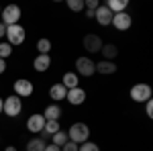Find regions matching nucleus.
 <instances>
[{"instance_id": "obj_1", "label": "nucleus", "mask_w": 153, "mask_h": 151, "mask_svg": "<svg viewBox=\"0 0 153 151\" xmlns=\"http://www.w3.org/2000/svg\"><path fill=\"white\" fill-rule=\"evenodd\" d=\"M65 133H68V139L76 145H82L86 141H90V127L86 123H74Z\"/></svg>"}, {"instance_id": "obj_2", "label": "nucleus", "mask_w": 153, "mask_h": 151, "mask_svg": "<svg viewBox=\"0 0 153 151\" xmlns=\"http://www.w3.org/2000/svg\"><path fill=\"white\" fill-rule=\"evenodd\" d=\"M6 43L8 45H23L25 39H27V29H25L23 25H10V27H6Z\"/></svg>"}, {"instance_id": "obj_3", "label": "nucleus", "mask_w": 153, "mask_h": 151, "mask_svg": "<svg viewBox=\"0 0 153 151\" xmlns=\"http://www.w3.org/2000/svg\"><path fill=\"white\" fill-rule=\"evenodd\" d=\"M21 16H23L21 8H19L16 4H8V6H4V8H2V12H0V23L4 25V27H10V25H19Z\"/></svg>"}, {"instance_id": "obj_4", "label": "nucleus", "mask_w": 153, "mask_h": 151, "mask_svg": "<svg viewBox=\"0 0 153 151\" xmlns=\"http://www.w3.org/2000/svg\"><path fill=\"white\" fill-rule=\"evenodd\" d=\"M21 110H23V100H21L19 96L10 94V96L4 98V102H2V115L14 118V116L21 115Z\"/></svg>"}, {"instance_id": "obj_5", "label": "nucleus", "mask_w": 153, "mask_h": 151, "mask_svg": "<svg viewBox=\"0 0 153 151\" xmlns=\"http://www.w3.org/2000/svg\"><path fill=\"white\" fill-rule=\"evenodd\" d=\"M131 100L137 104H145L147 100H151V86L149 84H135L131 88Z\"/></svg>"}, {"instance_id": "obj_6", "label": "nucleus", "mask_w": 153, "mask_h": 151, "mask_svg": "<svg viewBox=\"0 0 153 151\" xmlns=\"http://www.w3.org/2000/svg\"><path fill=\"white\" fill-rule=\"evenodd\" d=\"M76 74L78 76H84V78H90L96 74V61H92V57H82L76 59Z\"/></svg>"}, {"instance_id": "obj_7", "label": "nucleus", "mask_w": 153, "mask_h": 151, "mask_svg": "<svg viewBox=\"0 0 153 151\" xmlns=\"http://www.w3.org/2000/svg\"><path fill=\"white\" fill-rule=\"evenodd\" d=\"M12 90H14V96H19V98L23 100V98L33 96V92H35V86H33V82L27 80V78H19V80L12 84Z\"/></svg>"}, {"instance_id": "obj_8", "label": "nucleus", "mask_w": 153, "mask_h": 151, "mask_svg": "<svg viewBox=\"0 0 153 151\" xmlns=\"http://www.w3.org/2000/svg\"><path fill=\"white\" fill-rule=\"evenodd\" d=\"M110 25L117 29V31H129L131 25H133V16H131L129 12H117V14H112V21Z\"/></svg>"}, {"instance_id": "obj_9", "label": "nucleus", "mask_w": 153, "mask_h": 151, "mask_svg": "<svg viewBox=\"0 0 153 151\" xmlns=\"http://www.w3.org/2000/svg\"><path fill=\"white\" fill-rule=\"evenodd\" d=\"M102 39L94 33H90V35L84 37V49L88 51V53H100V49H102Z\"/></svg>"}, {"instance_id": "obj_10", "label": "nucleus", "mask_w": 153, "mask_h": 151, "mask_svg": "<svg viewBox=\"0 0 153 151\" xmlns=\"http://www.w3.org/2000/svg\"><path fill=\"white\" fill-rule=\"evenodd\" d=\"M43 127H45V118H43V115H31L29 118H27V131L29 133H33V135H39L41 131H43Z\"/></svg>"}, {"instance_id": "obj_11", "label": "nucleus", "mask_w": 153, "mask_h": 151, "mask_svg": "<svg viewBox=\"0 0 153 151\" xmlns=\"http://www.w3.org/2000/svg\"><path fill=\"white\" fill-rule=\"evenodd\" d=\"M65 100L70 102L71 106H80L86 102V90L84 88H71V90H68V94H65Z\"/></svg>"}, {"instance_id": "obj_12", "label": "nucleus", "mask_w": 153, "mask_h": 151, "mask_svg": "<svg viewBox=\"0 0 153 151\" xmlns=\"http://www.w3.org/2000/svg\"><path fill=\"white\" fill-rule=\"evenodd\" d=\"M94 19H96V23L100 25V27H108L110 21H112V12L106 8V4H100V6L94 10Z\"/></svg>"}, {"instance_id": "obj_13", "label": "nucleus", "mask_w": 153, "mask_h": 151, "mask_svg": "<svg viewBox=\"0 0 153 151\" xmlns=\"http://www.w3.org/2000/svg\"><path fill=\"white\" fill-rule=\"evenodd\" d=\"M65 94H68V88L61 84V82H57V84H53L51 88H49V98L57 104V102H61V100H65Z\"/></svg>"}, {"instance_id": "obj_14", "label": "nucleus", "mask_w": 153, "mask_h": 151, "mask_svg": "<svg viewBox=\"0 0 153 151\" xmlns=\"http://www.w3.org/2000/svg\"><path fill=\"white\" fill-rule=\"evenodd\" d=\"M61 115H63V110H61V106L59 104H49L45 110H43V118L45 121H59L61 118Z\"/></svg>"}, {"instance_id": "obj_15", "label": "nucleus", "mask_w": 153, "mask_h": 151, "mask_svg": "<svg viewBox=\"0 0 153 151\" xmlns=\"http://www.w3.org/2000/svg\"><path fill=\"white\" fill-rule=\"evenodd\" d=\"M33 68H35V71H39V74L47 71L49 68H51V57H49V55H37V57L33 59Z\"/></svg>"}, {"instance_id": "obj_16", "label": "nucleus", "mask_w": 153, "mask_h": 151, "mask_svg": "<svg viewBox=\"0 0 153 151\" xmlns=\"http://www.w3.org/2000/svg\"><path fill=\"white\" fill-rule=\"evenodd\" d=\"M61 84H63L68 90L78 88V86H80V76H78L76 71H65V74H63V78H61Z\"/></svg>"}, {"instance_id": "obj_17", "label": "nucleus", "mask_w": 153, "mask_h": 151, "mask_svg": "<svg viewBox=\"0 0 153 151\" xmlns=\"http://www.w3.org/2000/svg\"><path fill=\"white\" fill-rule=\"evenodd\" d=\"M96 71L102 74V76H110V74L117 71V63H114V61H106V59H102V61L96 63Z\"/></svg>"}, {"instance_id": "obj_18", "label": "nucleus", "mask_w": 153, "mask_h": 151, "mask_svg": "<svg viewBox=\"0 0 153 151\" xmlns=\"http://www.w3.org/2000/svg\"><path fill=\"white\" fill-rule=\"evenodd\" d=\"M100 53H102V57H104L106 61H114V57L118 55V47L114 45V43H104L102 49H100Z\"/></svg>"}, {"instance_id": "obj_19", "label": "nucleus", "mask_w": 153, "mask_h": 151, "mask_svg": "<svg viewBox=\"0 0 153 151\" xmlns=\"http://www.w3.org/2000/svg\"><path fill=\"white\" fill-rule=\"evenodd\" d=\"M127 6H129V0H108V2H106V8L112 12V14H117V12H125V10H127Z\"/></svg>"}, {"instance_id": "obj_20", "label": "nucleus", "mask_w": 153, "mask_h": 151, "mask_svg": "<svg viewBox=\"0 0 153 151\" xmlns=\"http://www.w3.org/2000/svg\"><path fill=\"white\" fill-rule=\"evenodd\" d=\"M45 141L41 139V137H33V139L27 143V149L25 151H45Z\"/></svg>"}, {"instance_id": "obj_21", "label": "nucleus", "mask_w": 153, "mask_h": 151, "mask_svg": "<svg viewBox=\"0 0 153 151\" xmlns=\"http://www.w3.org/2000/svg\"><path fill=\"white\" fill-rule=\"evenodd\" d=\"M68 141H70V139H68V133H65V131H61V129H59L55 135H51V143H53V145H57V147H63Z\"/></svg>"}, {"instance_id": "obj_22", "label": "nucleus", "mask_w": 153, "mask_h": 151, "mask_svg": "<svg viewBox=\"0 0 153 151\" xmlns=\"http://www.w3.org/2000/svg\"><path fill=\"white\" fill-rule=\"evenodd\" d=\"M37 51H39V55H49V51H51V41L49 39H39L37 41Z\"/></svg>"}, {"instance_id": "obj_23", "label": "nucleus", "mask_w": 153, "mask_h": 151, "mask_svg": "<svg viewBox=\"0 0 153 151\" xmlns=\"http://www.w3.org/2000/svg\"><path fill=\"white\" fill-rule=\"evenodd\" d=\"M68 8L71 12H82L84 10V0H68Z\"/></svg>"}, {"instance_id": "obj_24", "label": "nucleus", "mask_w": 153, "mask_h": 151, "mask_svg": "<svg viewBox=\"0 0 153 151\" xmlns=\"http://www.w3.org/2000/svg\"><path fill=\"white\" fill-rule=\"evenodd\" d=\"M12 55V45H8L6 41L4 43H0V59H6Z\"/></svg>"}, {"instance_id": "obj_25", "label": "nucleus", "mask_w": 153, "mask_h": 151, "mask_svg": "<svg viewBox=\"0 0 153 151\" xmlns=\"http://www.w3.org/2000/svg\"><path fill=\"white\" fill-rule=\"evenodd\" d=\"M78 151H100V147L96 145L94 141H86L82 145H78Z\"/></svg>"}, {"instance_id": "obj_26", "label": "nucleus", "mask_w": 153, "mask_h": 151, "mask_svg": "<svg viewBox=\"0 0 153 151\" xmlns=\"http://www.w3.org/2000/svg\"><path fill=\"white\" fill-rule=\"evenodd\" d=\"M61 151H78V145H76V143H71V141H68V143L61 147Z\"/></svg>"}, {"instance_id": "obj_27", "label": "nucleus", "mask_w": 153, "mask_h": 151, "mask_svg": "<svg viewBox=\"0 0 153 151\" xmlns=\"http://www.w3.org/2000/svg\"><path fill=\"white\" fill-rule=\"evenodd\" d=\"M145 115L149 116V118L153 116V102H151V100H147V102H145Z\"/></svg>"}, {"instance_id": "obj_28", "label": "nucleus", "mask_w": 153, "mask_h": 151, "mask_svg": "<svg viewBox=\"0 0 153 151\" xmlns=\"http://www.w3.org/2000/svg\"><path fill=\"white\" fill-rule=\"evenodd\" d=\"M45 151H61V147L53 145V143H49V145H45Z\"/></svg>"}, {"instance_id": "obj_29", "label": "nucleus", "mask_w": 153, "mask_h": 151, "mask_svg": "<svg viewBox=\"0 0 153 151\" xmlns=\"http://www.w3.org/2000/svg\"><path fill=\"white\" fill-rule=\"evenodd\" d=\"M4 71H6V61L0 59V74H4Z\"/></svg>"}, {"instance_id": "obj_30", "label": "nucleus", "mask_w": 153, "mask_h": 151, "mask_svg": "<svg viewBox=\"0 0 153 151\" xmlns=\"http://www.w3.org/2000/svg\"><path fill=\"white\" fill-rule=\"evenodd\" d=\"M4 35H6V27H4V25L0 23V39H2Z\"/></svg>"}, {"instance_id": "obj_31", "label": "nucleus", "mask_w": 153, "mask_h": 151, "mask_svg": "<svg viewBox=\"0 0 153 151\" xmlns=\"http://www.w3.org/2000/svg\"><path fill=\"white\" fill-rule=\"evenodd\" d=\"M4 151H19V149H16L14 145H8V147H4Z\"/></svg>"}, {"instance_id": "obj_32", "label": "nucleus", "mask_w": 153, "mask_h": 151, "mask_svg": "<svg viewBox=\"0 0 153 151\" xmlns=\"http://www.w3.org/2000/svg\"><path fill=\"white\" fill-rule=\"evenodd\" d=\"M2 102H4V98H0V115H2Z\"/></svg>"}, {"instance_id": "obj_33", "label": "nucleus", "mask_w": 153, "mask_h": 151, "mask_svg": "<svg viewBox=\"0 0 153 151\" xmlns=\"http://www.w3.org/2000/svg\"><path fill=\"white\" fill-rule=\"evenodd\" d=\"M0 12H2V8H0Z\"/></svg>"}]
</instances>
